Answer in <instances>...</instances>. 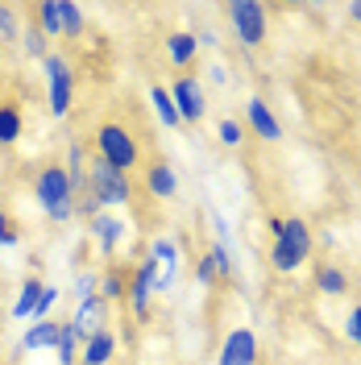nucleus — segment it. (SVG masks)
<instances>
[{"instance_id": "21", "label": "nucleus", "mask_w": 361, "mask_h": 365, "mask_svg": "<svg viewBox=\"0 0 361 365\" xmlns=\"http://www.w3.org/2000/svg\"><path fill=\"white\" fill-rule=\"evenodd\" d=\"M38 29H42L46 38H67V29H63V4L59 0H42L38 4Z\"/></svg>"}, {"instance_id": "34", "label": "nucleus", "mask_w": 361, "mask_h": 365, "mask_svg": "<svg viewBox=\"0 0 361 365\" xmlns=\"http://www.w3.org/2000/svg\"><path fill=\"white\" fill-rule=\"evenodd\" d=\"M208 79H212V83H228V71L225 67H208Z\"/></svg>"}, {"instance_id": "24", "label": "nucleus", "mask_w": 361, "mask_h": 365, "mask_svg": "<svg viewBox=\"0 0 361 365\" xmlns=\"http://www.w3.org/2000/svg\"><path fill=\"white\" fill-rule=\"evenodd\" d=\"M21 46L29 58H38V63H46V54H50V38H46L38 25H25L21 29Z\"/></svg>"}, {"instance_id": "13", "label": "nucleus", "mask_w": 361, "mask_h": 365, "mask_svg": "<svg viewBox=\"0 0 361 365\" xmlns=\"http://www.w3.org/2000/svg\"><path fill=\"white\" fill-rule=\"evenodd\" d=\"M195 54H200V38L191 29H171L166 34V63L179 67V75L195 63Z\"/></svg>"}, {"instance_id": "6", "label": "nucleus", "mask_w": 361, "mask_h": 365, "mask_svg": "<svg viewBox=\"0 0 361 365\" xmlns=\"http://www.w3.org/2000/svg\"><path fill=\"white\" fill-rule=\"evenodd\" d=\"M225 13H228V25H233V38L241 46L253 50V46L266 42V9L258 0H233Z\"/></svg>"}, {"instance_id": "16", "label": "nucleus", "mask_w": 361, "mask_h": 365, "mask_svg": "<svg viewBox=\"0 0 361 365\" xmlns=\"http://www.w3.org/2000/svg\"><path fill=\"white\" fill-rule=\"evenodd\" d=\"M59 332H63V324H59V319H38L34 328H25L21 349H29V353H42V349H54V344H59Z\"/></svg>"}, {"instance_id": "31", "label": "nucleus", "mask_w": 361, "mask_h": 365, "mask_svg": "<svg viewBox=\"0 0 361 365\" xmlns=\"http://www.w3.org/2000/svg\"><path fill=\"white\" fill-rule=\"evenodd\" d=\"M96 291H100V274H79V278H75V299H79V303L91 299Z\"/></svg>"}, {"instance_id": "3", "label": "nucleus", "mask_w": 361, "mask_h": 365, "mask_svg": "<svg viewBox=\"0 0 361 365\" xmlns=\"http://www.w3.org/2000/svg\"><path fill=\"white\" fill-rule=\"evenodd\" d=\"M270 232H274V250H270L274 270L295 274L312 253V225L291 216V220H270Z\"/></svg>"}, {"instance_id": "28", "label": "nucleus", "mask_w": 361, "mask_h": 365, "mask_svg": "<svg viewBox=\"0 0 361 365\" xmlns=\"http://www.w3.org/2000/svg\"><path fill=\"white\" fill-rule=\"evenodd\" d=\"M21 245V225L0 207V250H17Z\"/></svg>"}, {"instance_id": "15", "label": "nucleus", "mask_w": 361, "mask_h": 365, "mask_svg": "<svg viewBox=\"0 0 361 365\" xmlns=\"http://www.w3.org/2000/svg\"><path fill=\"white\" fill-rule=\"evenodd\" d=\"M116 353V336L104 328V332H96V336H88L83 341V349H79V365H108Z\"/></svg>"}, {"instance_id": "14", "label": "nucleus", "mask_w": 361, "mask_h": 365, "mask_svg": "<svg viewBox=\"0 0 361 365\" xmlns=\"http://www.w3.org/2000/svg\"><path fill=\"white\" fill-rule=\"evenodd\" d=\"M146 191L154 195V200H175L179 195V175H175V166L171 162H150L146 166Z\"/></svg>"}, {"instance_id": "29", "label": "nucleus", "mask_w": 361, "mask_h": 365, "mask_svg": "<svg viewBox=\"0 0 361 365\" xmlns=\"http://www.w3.org/2000/svg\"><path fill=\"white\" fill-rule=\"evenodd\" d=\"M59 4H63V29H67V38H79L83 34V9L75 0H59Z\"/></svg>"}, {"instance_id": "9", "label": "nucleus", "mask_w": 361, "mask_h": 365, "mask_svg": "<svg viewBox=\"0 0 361 365\" xmlns=\"http://www.w3.org/2000/svg\"><path fill=\"white\" fill-rule=\"evenodd\" d=\"M216 365H258V332L253 328H233L220 341Z\"/></svg>"}, {"instance_id": "17", "label": "nucleus", "mask_w": 361, "mask_h": 365, "mask_svg": "<svg viewBox=\"0 0 361 365\" xmlns=\"http://www.w3.org/2000/svg\"><path fill=\"white\" fill-rule=\"evenodd\" d=\"M150 104H154V113L162 116L166 129H183L179 108H175V100H171V88H166V83H154V88H150Z\"/></svg>"}, {"instance_id": "8", "label": "nucleus", "mask_w": 361, "mask_h": 365, "mask_svg": "<svg viewBox=\"0 0 361 365\" xmlns=\"http://www.w3.org/2000/svg\"><path fill=\"white\" fill-rule=\"evenodd\" d=\"M154 278H158V262L146 253L141 266H137V274L129 278V295H125L133 319H150V312H154Z\"/></svg>"}, {"instance_id": "12", "label": "nucleus", "mask_w": 361, "mask_h": 365, "mask_svg": "<svg viewBox=\"0 0 361 365\" xmlns=\"http://www.w3.org/2000/svg\"><path fill=\"white\" fill-rule=\"evenodd\" d=\"M245 125H249V133L253 137H262V141H283V125H278V116L266 108V100L262 96H253L245 104Z\"/></svg>"}, {"instance_id": "11", "label": "nucleus", "mask_w": 361, "mask_h": 365, "mask_svg": "<svg viewBox=\"0 0 361 365\" xmlns=\"http://www.w3.org/2000/svg\"><path fill=\"white\" fill-rule=\"evenodd\" d=\"M71 324H75V336H79V341H88V336H96V332H104V328H108V303H104L100 295L83 299Z\"/></svg>"}, {"instance_id": "22", "label": "nucleus", "mask_w": 361, "mask_h": 365, "mask_svg": "<svg viewBox=\"0 0 361 365\" xmlns=\"http://www.w3.org/2000/svg\"><path fill=\"white\" fill-rule=\"evenodd\" d=\"M79 336H75V324H63V332H59V344H54V353H59V365H79Z\"/></svg>"}, {"instance_id": "2", "label": "nucleus", "mask_w": 361, "mask_h": 365, "mask_svg": "<svg viewBox=\"0 0 361 365\" xmlns=\"http://www.w3.org/2000/svg\"><path fill=\"white\" fill-rule=\"evenodd\" d=\"M91 150H96V158L108 162L121 175H129V170L141 166V145H137V137L121 120H100L91 129Z\"/></svg>"}, {"instance_id": "32", "label": "nucleus", "mask_w": 361, "mask_h": 365, "mask_svg": "<svg viewBox=\"0 0 361 365\" xmlns=\"http://www.w3.org/2000/svg\"><path fill=\"white\" fill-rule=\"evenodd\" d=\"M195 282H200V287H216V282H220V274H216V266H212V257H200V262H195Z\"/></svg>"}, {"instance_id": "23", "label": "nucleus", "mask_w": 361, "mask_h": 365, "mask_svg": "<svg viewBox=\"0 0 361 365\" xmlns=\"http://www.w3.org/2000/svg\"><path fill=\"white\" fill-rule=\"evenodd\" d=\"M316 291H320V295H345V291H349V278H345V270H337V266H324V270L316 274Z\"/></svg>"}, {"instance_id": "18", "label": "nucleus", "mask_w": 361, "mask_h": 365, "mask_svg": "<svg viewBox=\"0 0 361 365\" xmlns=\"http://www.w3.org/2000/svg\"><path fill=\"white\" fill-rule=\"evenodd\" d=\"M25 133V116L17 104H0V145H17Z\"/></svg>"}, {"instance_id": "27", "label": "nucleus", "mask_w": 361, "mask_h": 365, "mask_svg": "<svg viewBox=\"0 0 361 365\" xmlns=\"http://www.w3.org/2000/svg\"><path fill=\"white\" fill-rule=\"evenodd\" d=\"M21 38V25H17V9L13 4H0V46L17 42Z\"/></svg>"}, {"instance_id": "1", "label": "nucleus", "mask_w": 361, "mask_h": 365, "mask_svg": "<svg viewBox=\"0 0 361 365\" xmlns=\"http://www.w3.org/2000/svg\"><path fill=\"white\" fill-rule=\"evenodd\" d=\"M34 200H38V207H42L54 225L75 220L79 191H75V182H71V175H67V166H63V162H46L42 170L34 175Z\"/></svg>"}, {"instance_id": "4", "label": "nucleus", "mask_w": 361, "mask_h": 365, "mask_svg": "<svg viewBox=\"0 0 361 365\" xmlns=\"http://www.w3.org/2000/svg\"><path fill=\"white\" fill-rule=\"evenodd\" d=\"M88 195L100 207H129L133 204V182H129V175L113 170L108 162H100L91 154L88 158Z\"/></svg>"}, {"instance_id": "25", "label": "nucleus", "mask_w": 361, "mask_h": 365, "mask_svg": "<svg viewBox=\"0 0 361 365\" xmlns=\"http://www.w3.org/2000/svg\"><path fill=\"white\" fill-rule=\"evenodd\" d=\"M245 133L249 129L237 116H220V120H216V137H220V145H228V150H237V145L245 141Z\"/></svg>"}, {"instance_id": "35", "label": "nucleus", "mask_w": 361, "mask_h": 365, "mask_svg": "<svg viewBox=\"0 0 361 365\" xmlns=\"http://www.w3.org/2000/svg\"><path fill=\"white\" fill-rule=\"evenodd\" d=\"M349 17H353V21H361V0H353V4H349Z\"/></svg>"}, {"instance_id": "30", "label": "nucleus", "mask_w": 361, "mask_h": 365, "mask_svg": "<svg viewBox=\"0 0 361 365\" xmlns=\"http://www.w3.org/2000/svg\"><path fill=\"white\" fill-rule=\"evenodd\" d=\"M59 299H63V291H59V287H42V299H38V307H34V324H38V319H50V312H54V307H59Z\"/></svg>"}, {"instance_id": "19", "label": "nucleus", "mask_w": 361, "mask_h": 365, "mask_svg": "<svg viewBox=\"0 0 361 365\" xmlns=\"http://www.w3.org/2000/svg\"><path fill=\"white\" fill-rule=\"evenodd\" d=\"M125 295H129V274L125 270H104L100 274V299L113 307V303H125Z\"/></svg>"}, {"instance_id": "33", "label": "nucleus", "mask_w": 361, "mask_h": 365, "mask_svg": "<svg viewBox=\"0 0 361 365\" xmlns=\"http://www.w3.org/2000/svg\"><path fill=\"white\" fill-rule=\"evenodd\" d=\"M345 336L361 349V303H353V312H349V319H345Z\"/></svg>"}, {"instance_id": "26", "label": "nucleus", "mask_w": 361, "mask_h": 365, "mask_svg": "<svg viewBox=\"0 0 361 365\" xmlns=\"http://www.w3.org/2000/svg\"><path fill=\"white\" fill-rule=\"evenodd\" d=\"M208 257H212V266H216V274H220V278H233V270H237V262H233V245H225V241H212Z\"/></svg>"}, {"instance_id": "5", "label": "nucleus", "mask_w": 361, "mask_h": 365, "mask_svg": "<svg viewBox=\"0 0 361 365\" xmlns=\"http://www.w3.org/2000/svg\"><path fill=\"white\" fill-rule=\"evenodd\" d=\"M46 104H50V116H63L71 113V104H75V71L63 54H46Z\"/></svg>"}, {"instance_id": "7", "label": "nucleus", "mask_w": 361, "mask_h": 365, "mask_svg": "<svg viewBox=\"0 0 361 365\" xmlns=\"http://www.w3.org/2000/svg\"><path fill=\"white\" fill-rule=\"evenodd\" d=\"M171 100H175V108H179V120H183V125H200L203 113H208L203 83L191 75V71L175 75V83H171Z\"/></svg>"}, {"instance_id": "20", "label": "nucleus", "mask_w": 361, "mask_h": 365, "mask_svg": "<svg viewBox=\"0 0 361 365\" xmlns=\"http://www.w3.org/2000/svg\"><path fill=\"white\" fill-rule=\"evenodd\" d=\"M42 278H25L21 291H17V303H13V319H29L34 316V307H38V299H42Z\"/></svg>"}, {"instance_id": "10", "label": "nucleus", "mask_w": 361, "mask_h": 365, "mask_svg": "<svg viewBox=\"0 0 361 365\" xmlns=\"http://www.w3.org/2000/svg\"><path fill=\"white\" fill-rule=\"evenodd\" d=\"M125 232H129V225H125L121 216H113L108 207H100V212L91 216V237H96V245H100V253H104V257H113V253L121 250Z\"/></svg>"}]
</instances>
